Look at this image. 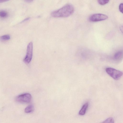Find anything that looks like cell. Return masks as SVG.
Instances as JSON below:
<instances>
[{"label":"cell","mask_w":123,"mask_h":123,"mask_svg":"<svg viewBox=\"0 0 123 123\" xmlns=\"http://www.w3.org/2000/svg\"><path fill=\"white\" fill-rule=\"evenodd\" d=\"M26 1L28 2H31L33 0H25Z\"/></svg>","instance_id":"15"},{"label":"cell","mask_w":123,"mask_h":123,"mask_svg":"<svg viewBox=\"0 0 123 123\" xmlns=\"http://www.w3.org/2000/svg\"><path fill=\"white\" fill-rule=\"evenodd\" d=\"M88 104L87 102L84 104L79 111V114L81 116L84 115L88 108Z\"/></svg>","instance_id":"6"},{"label":"cell","mask_w":123,"mask_h":123,"mask_svg":"<svg viewBox=\"0 0 123 123\" xmlns=\"http://www.w3.org/2000/svg\"><path fill=\"white\" fill-rule=\"evenodd\" d=\"M8 16L7 12L4 11H0V17L4 18Z\"/></svg>","instance_id":"10"},{"label":"cell","mask_w":123,"mask_h":123,"mask_svg":"<svg viewBox=\"0 0 123 123\" xmlns=\"http://www.w3.org/2000/svg\"><path fill=\"white\" fill-rule=\"evenodd\" d=\"M33 50V43L32 42H31L27 45L26 54L23 60L24 62L26 64L29 63L31 60L32 56Z\"/></svg>","instance_id":"4"},{"label":"cell","mask_w":123,"mask_h":123,"mask_svg":"<svg viewBox=\"0 0 123 123\" xmlns=\"http://www.w3.org/2000/svg\"><path fill=\"white\" fill-rule=\"evenodd\" d=\"M109 0H98L99 4L101 5H104L108 3Z\"/></svg>","instance_id":"11"},{"label":"cell","mask_w":123,"mask_h":123,"mask_svg":"<svg viewBox=\"0 0 123 123\" xmlns=\"http://www.w3.org/2000/svg\"><path fill=\"white\" fill-rule=\"evenodd\" d=\"M123 56V51H119L115 53L114 55V58L116 60H119L122 58Z\"/></svg>","instance_id":"7"},{"label":"cell","mask_w":123,"mask_h":123,"mask_svg":"<svg viewBox=\"0 0 123 123\" xmlns=\"http://www.w3.org/2000/svg\"><path fill=\"white\" fill-rule=\"evenodd\" d=\"M34 110V107L32 105H30L27 107L25 110V111L26 113H30Z\"/></svg>","instance_id":"8"},{"label":"cell","mask_w":123,"mask_h":123,"mask_svg":"<svg viewBox=\"0 0 123 123\" xmlns=\"http://www.w3.org/2000/svg\"><path fill=\"white\" fill-rule=\"evenodd\" d=\"M107 73L114 79L117 80L120 79L123 75V72L114 68H106Z\"/></svg>","instance_id":"2"},{"label":"cell","mask_w":123,"mask_h":123,"mask_svg":"<svg viewBox=\"0 0 123 123\" xmlns=\"http://www.w3.org/2000/svg\"><path fill=\"white\" fill-rule=\"evenodd\" d=\"M102 123H114V120L112 117H109L107 118Z\"/></svg>","instance_id":"9"},{"label":"cell","mask_w":123,"mask_h":123,"mask_svg":"<svg viewBox=\"0 0 123 123\" xmlns=\"http://www.w3.org/2000/svg\"><path fill=\"white\" fill-rule=\"evenodd\" d=\"M123 3L120 4L119 6V9L120 11L123 13Z\"/></svg>","instance_id":"13"},{"label":"cell","mask_w":123,"mask_h":123,"mask_svg":"<svg viewBox=\"0 0 123 123\" xmlns=\"http://www.w3.org/2000/svg\"><path fill=\"white\" fill-rule=\"evenodd\" d=\"M74 10L73 5L67 4L59 9L52 12L51 15L54 17H66L72 14Z\"/></svg>","instance_id":"1"},{"label":"cell","mask_w":123,"mask_h":123,"mask_svg":"<svg viewBox=\"0 0 123 123\" xmlns=\"http://www.w3.org/2000/svg\"><path fill=\"white\" fill-rule=\"evenodd\" d=\"M108 18V16L105 15L101 13H96L90 16L89 19L90 21L96 22L105 20Z\"/></svg>","instance_id":"5"},{"label":"cell","mask_w":123,"mask_h":123,"mask_svg":"<svg viewBox=\"0 0 123 123\" xmlns=\"http://www.w3.org/2000/svg\"><path fill=\"white\" fill-rule=\"evenodd\" d=\"M10 38V36L7 35H5L1 36L0 39L3 40H6L9 39Z\"/></svg>","instance_id":"12"},{"label":"cell","mask_w":123,"mask_h":123,"mask_svg":"<svg viewBox=\"0 0 123 123\" xmlns=\"http://www.w3.org/2000/svg\"><path fill=\"white\" fill-rule=\"evenodd\" d=\"M31 95L28 93L19 95L15 98V100L17 102L21 103H29L31 101Z\"/></svg>","instance_id":"3"},{"label":"cell","mask_w":123,"mask_h":123,"mask_svg":"<svg viewBox=\"0 0 123 123\" xmlns=\"http://www.w3.org/2000/svg\"><path fill=\"white\" fill-rule=\"evenodd\" d=\"M9 0H0V3H2L8 1Z\"/></svg>","instance_id":"14"}]
</instances>
